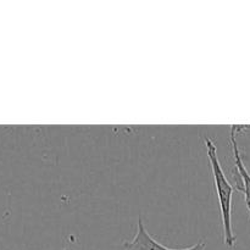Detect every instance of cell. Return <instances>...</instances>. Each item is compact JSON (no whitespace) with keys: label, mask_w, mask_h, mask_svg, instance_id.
<instances>
[{"label":"cell","mask_w":250,"mask_h":250,"mask_svg":"<svg viewBox=\"0 0 250 250\" xmlns=\"http://www.w3.org/2000/svg\"><path fill=\"white\" fill-rule=\"evenodd\" d=\"M229 142H231L232 154L234 159V167H236L237 176V190L244 194V200H246L247 209L250 214V173L247 170L246 165L242 159L241 151H239L238 143H237V132L234 128V125L231 126V133H229Z\"/></svg>","instance_id":"7a4b0ae2"},{"label":"cell","mask_w":250,"mask_h":250,"mask_svg":"<svg viewBox=\"0 0 250 250\" xmlns=\"http://www.w3.org/2000/svg\"><path fill=\"white\" fill-rule=\"evenodd\" d=\"M62 250H73V249H71V248H65V249H62Z\"/></svg>","instance_id":"5b68a950"},{"label":"cell","mask_w":250,"mask_h":250,"mask_svg":"<svg viewBox=\"0 0 250 250\" xmlns=\"http://www.w3.org/2000/svg\"><path fill=\"white\" fill-rule=\"evenodd\" d=\"M125 250H171L167 247L159 243L149 234L143 224V219L138 217V229L131 242H125Z\"/></svg>","instance_id":"3957f363"},{"label":"cell","mask_w":250,"mask_h":250,"mask_svg":"<svg viewBox=\"0 0 250 250\" xmlns=\"http://www.w3.org/2000/svg\"><path fill=\"white\" fill-rule=\"evenodd\" d=\"M205 146H207L208 158H209L215 189H216L217 199H219L220 204L224 241L227 248L232 250L236 247V236H234L233 227H232V198H233L234 187L227 180V176L225 175L214 141L210 139L209 137H205Z\"/></svg>","instance_id":"6da1fadb"},{"label":"cell","mask_w":250,"mask_h":250,"mask_svg":"<svg viewBox=\"0 0 250 250\" xmlns=\"http://www.w3.org/2000/svg\"><path fill=\"white\" fill-rule=\"evenodd\" d=\"M205 247H207V243H205L204 241H199L197 244H194L193 247H189V248L171 249V250H205Z\"/></svg>","instance_id":"277c9868"}]
</instances>
